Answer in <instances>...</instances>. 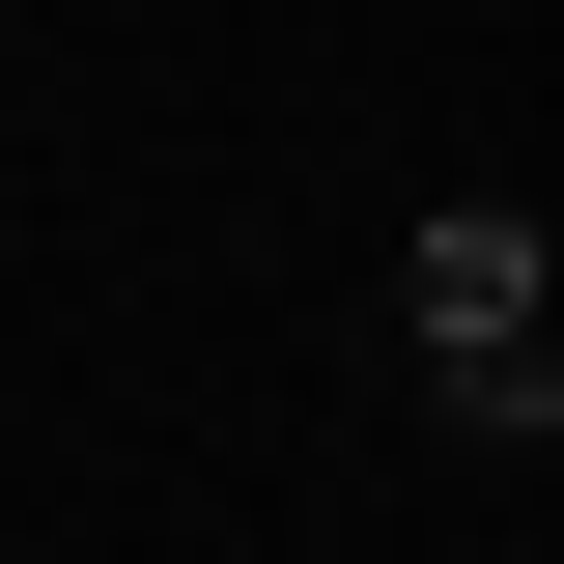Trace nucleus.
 <instances>
[{
  "mask_svg": "<svg viewBox=\"0 0 564 564\" xmlns=\"http://www.w3.org/2000/svg\"><path fill=\"white\" fill-rule=\"evenodd\" d=\"M395 367H423V423L536 452V423H564V254H536L508 198H423V226H395Z\"/></svg>",
  "mask_w": 564,
  "mask_h": 564,
  "instance_id": "1",
  "label": "nucleus"
}]
</instances>
